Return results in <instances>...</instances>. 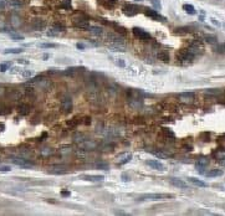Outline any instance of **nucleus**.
<instances>
[{
    "instance_id": "nucleus-19",
    "label": "nucleus",
    "mask_w": 225,
    "mask_h": 216,
    "mask_svg": "<svg viewBox=\"0 0 225 216\" xmlns=\"http://www.w3.org/2000/svg\"><path fill=\"white\" fill-rule=\"evenodd\" d=\"M108 47H109V50H111V51H116V52L126 51V45H125V43H109Z\"/></svg>"
},
{
    "instance_id": "nucleus-44",
    "label": "nucleus",
    "mask_w": 225,
    "mask_h": 216,
    "mask_svg": "<svg viewBox=\"0 0 225 216\" xmlns=\"http://www.w3.org/2000/svg\"><path fill=\"white\" fill-rule=\"evenodd\" d=\"M77 123H78L77 118H75V119L69 121V122H67V126H70V127H75V126H77Z\"/></svg>"
},
{
    "instance_id": "nucleus-57",
    "label": "nucleus",
    "mask_w": 225,
    "mask_h": 216,
    "mask_svg": "<svg viewBox=\"0 0 225 216\" xmlns=\"http://www.w3.org/2000/svg\"><path fill=\"white\" fill-rule=\"evenodd\" d=\"M48 57H50V55H48V54H44V56H42V59H44V60H47V59H48Z\"/></svg>"
},
{
    "instance_id": "nucleus-37",
    "label": "nucleus",
    "mask_w": 225,
    "mask_h": 216,
    "mask_svg": "<svg viewBox=\"0 0 225 216\" xmlns=\"http://www.w3.org/2000/svg\"><path fill=\"white\" fill-rule=\"evenodd\" d=\"M10 37L12 39V40H15V41H21L24 39L23 36H21V35H17L15 32H10Z\"/></svg>"
},
{
    "instance_id": "nucleus-28",
    "label": "nucleus",
    "mask_w": 225,
    "mask_h": 216,
    "mask_svg": "<svg viewBox=\"0 0 225 216\" xmlns=\"http://www.w3.org/2000/svg\"><path fill=\"white\" fill-rule=\"evenodd\" d=\"M9 4L14 8H21L24 5V1L23 0H9Z\"/></svg>"
},
{
    "instance_id": "nucleus-41",
    "label": "nucleus",
    "mask_w": 225,
    "mask_h": 216,
    "mask_svg": "<svg viewBox=\"0 0 225 216\" xmlns=\"http://www.w3.org/2000/svg\"><path fill=\"white\" fill-rule=\"evenodd\" d=\"M114 62H116V65L118 66V67H126V62H125V61H123V60H120V59H117L116 61H114Z\"/></svg>"
},
{
    "instance_id": "nucleus-6",
    "label": "nucleus",
    "mask_w": 225,
    "mask_h": 216,
    "mask_svg": "<svg viewBox=\"0 0 225 216\" xmlns=\"http://www.w3.org/2000/svg\"><path fill=\"white\" fill-rule=\"evenodd\" d=\"M122 11H123V14L127 15V16H134L136 14H138V12H139V8L137 5H134V4L127 3V4L123 5Z\"/></svg>"
},
{
    "instance_id": "nucleus-25",
    "label": "nucleus",
    "mask_w": 225,
    "mask_h": 216,
    "mask_svg": "<svg viewBox=\"0 0 225 216\" xmlns=\"http://www.w3.org/2000/svg\"><path fill=\"white\" fill-rule=\"evenodd\" d=\"M89 31L92 35H95V36H101V35L103 34V30L101 29V28H98V26H90Z\"/></svg>"
},
{
    "instance_id": "nucleus-34",
    "label": "nucleus",
    "mask_w": 225,
    "mask_h": 216,
    "mask_svg": "<svg viewBox=\"0 0 225 216\" xmlns=\"http://www.w3.org/2000/svg\"><path fill=\"white\" fill-rule=\"evenodd\" d=\"M195 169H197V171L199 174H201V175L205 174V166L204 165H200V164H197V163H195Z\"/></svg>"
},
{
    "instance_id": "nucleus-43",
    "label": "nucleus",
    "mask_w": 225,
    "mask_h": 216,
    "mask_svg": "<svg viewBox=\"0 0 225 216\" xmlns=\"http://www.w3.org/2000/svg\"><path fill=\"white\" fill-rule=\"evenodd\" d=\"M151 4L152 5L156 8V9H161L162 8V5H161V3L158 1V0H151Z\"/></svg>"
},
{
    "instance_id": "nucleus-16",
    "label": "nucleus",
    "mask_w": 225,
    "mask_h": 216,
    "mask_svg": "<svg viewBox=\"0 0 225 216\" xmlns=\"http://www.w3.org/2000/svg\"><path fill=\"white\" fill-rule=\"evenodd\" d=\"M83 180L86 181H92V183H98V181H102L105 179L103 175H83L82 176Z\"/></svg>"
},
{
    "instance_id": "nucleus-8",
    "label": "nucleus",
    "mask_w": 225,
    "mask_h": 216,
    "mask_svg": "<svg viewBox=\"0 0 225 216\" xmlns=\"http://www.w3.org/2000/svg\"><path fill=\"white\" fill-rule=\"evenodd\" d=\"M144 15L148 16V17H151V19H153V20H156V21H162V23L167 21L165 17L162 16L157 10H151V9H145V10H144Z\"/></svg>"
},
{
    "instance_id": "nucleus-40",
    "label": "nucleus",
    "mask_w": 225,
    "mask_h": 216,
    "mask_svg": "<svg viewBox=\"0 0 225 216\" xmlns=\"http://www.w3.org/2000/svg\"><path fill=\"white\" fill-rule=\"evenodd\" d=\"M208 163H209V160L206 159V158H199V160L197 161V164H200V165L206 166V165H208Z\"/></svg>"
},
{
    "instance_id": "nucleus-53",
    "label": "nucleus",
    "mask_w": 225,
    "mask_h": 216,
    "mask_svg": "<svg viewBox=\"0 0 225 216\" xmlns=\"http://www.w3.org/2000/svg\"><path fill=\"white\" fill-rule=\"evenodd\" d=\"M116 215H122V216H127V215H129V214L125 213V211H116Z\"/></svg>"
},
{
    "instance_id": "nucleus-22",
    "label": "nucleus",
    "mask_w": 225,
    "mask_h": 216,
    "mask_svg": "<svg viewBox=\"0 0 225 216\" xmlns=\"http://www.w3.org/2000/svg\"><path fill=\"white\" fill-rule=\"evenodd\" d=\"M101 4H102L105 8H107V9H114V8H116V5L118 4V0H102Z\"/></svg>"
},
{
    "instance_id": "nucleus-7",
    "label": "nucleus",
    "mask_w": 225,
    "mask_h": 216,
    "mask_svg": "<svg viewBox=\"0 0 225 216\" xmlns=\"http://www.w3.org/2000/svg\"><path fill=\"white\" fill-rule=\"evenodd\" d=\"M65 31V25L61 23H54L50 29V31L47 32V36H57L61 32Z\"/></svg>"
},
{
    "instance_id": "nucleus-24",
    "label": "nucleus",
    "mask_w": 225,
    "mask_h": 216,
    "mask_svg": "<svg viewBox=\"0 0 225 216\" xmlns=\"http://www.w3.org/2000/svg\"><path fill=\"white\" fill-rule=\"evenodd\" d=\"M158 59H159L161 61H163V62H169L170 56H169V54H168V51L163 50V51H161L159 54H158Z\"/></svg>"
},
{
    "instance_id": "nucleus-59",
    "label": "nucleus",
    "mask_w": 225,
    "mask_h": 216,
    "mask_svg": "<svg viewBox=\"0 0 225 216\" xmlns=\"http://www.w3.org/2000/svg\"><path fill=\"white\" fill-rule=\"evenodd\" d=\"M136 1H142V0H136Z\"/></svg>"
},
{
    "instance_id": "nucleus-17",
    "label": "nucleus",
    "mask_w": 225,
    "mask_h": 216,
    "mask_svg": "<svg viewBox=\"0 0 225 216\" xmlns=\"http://www.w3.org/2000/svg\"><path fill=\"white\" fill-rule=\"evenodd\" d=\"M45 26H46L45 20H41V19H36V20H34V23H33V29L35 31H41Z\"/></svg>"
},
{
    "instance_id": "nucleus-10",
    "label": "nucleus",
    "mask_w": 225,
    "mask_h": 216,
    "mask_svg": "<svg viewBox=\"0 0 225 216\" xmlns=\"http://www.w3.org/2000/svg\"><path fill=\"white\" fill-rule=\"evenodd\" d=\"M194 98H195L194 92H182V93L178 95V99L183 103H190Z\"/></svg>"
},
{
    "instance_id": "nucleus-56",
    "label": "nucleus",
    "mask_w": 225,
    "mask_h": 216,
    "mask_svg": "<svg viewBox=\"0 0 225 216\" xmlns=\"http://www.w3.org/2000/svg\"><path fill=\"white\" fill-rule=\"evenodd\" d=\"M185 150H187V152H192L193 150V148H192V145H185Z\"/></svg>"
},
{
    "instance_id": "nucleus-58",
    "label": "nucleus",
    "mask_w": 225,
    "mask_h": 216,
    "mask_svg": "<svg viewBox=\"0 0 225 216\" xmlns=\"http://www.w3.org/2000/svg\"><path fill=\"white\" fill-rule=\"evenodd\" d=\"M90 123H91V121H90V118L87 117V118H86V121H85V124H90Z\"/></svg>"
},
{
    "instance_id": "nucleus-5",
    "label": "nucleus",
    "mask_w": 225,
    "mask_h": 216,
    "mask_svg": "<svg viewBox=\"0 0 225 216\" xmlns=\"http://www.w3.org/2000/svg\"><path fill=\"white\" fill-rule=\"evenodd\" d=\"M132 32H133V35H134L137 39H139V40H142V41H149V40H152L151 34L147 32L143 29H141V28H133V29H132Z\"/></svg>"
},
{
    "instance_id": "nucleus-26",
    "label": "nucleus",
    "mask_w": 225,
    "mask_h": 216,
    "mask_svg": "<svg viewBox=\"0 0 225 216\" xmlns=\"http://www.w3.org/2000/svg\"><path fill=\"white\" fill-rule=\"evenodd\" d=\"M206 176H209V178H215V176H222L223 175V170L222 169H211L209 173L205 174Z\"/></svg>"
},
{
    "instance_id": "nucleus-20",
    "label": "nucleus",
    "mask_w": 225,
    "mask_h": 216,
    "mask_svg": "<svg viewBox=\"0 0 225 216\" xmlns=\"http://www.w3.org/2000/svg\"><path fill=\"white\" fill-rule=\"evenodd\" d=\"M31 112V107L28 103H21L19 106V113L20 116H28V114Z\"/></svg>"
},
{
    "instance_id": "nucleus-35",
    "label": "nucleus",
    "mask_w": 225,
    "mask_h": 216,
    "mask_svg": "<svg viewBox=\"0 0 225 216\" xmlns=\"http://www.w3.org/2000/svg\"><path fill=\"white\" fill-rule=\"evenodd\" d=\"M39 47L41 48H54V47H57L56 43H39Z\"/></svg>"
},
{
    "instance_id": "nucleus-11",
    "label": "nucleus",
    "mask_w": 225,
    "mask_h": 216,
    "mask_svg": "<svg viewBox=\"0 0 225 216\" xmlns=\"http://www.w3.org/2000/svg\"><path fill=\"white\" fill-rule=\"evenodd\" d=\"M75 28L76 29H80V30H89L90 29V23L87 19H78V20H75Z\"/></svg>"
},
{
    "instance_id": "nucleus-51",
    "label": "nucleus",
    "mask_w": 225,
    "mask_h": 216,
    "mask_svg": "<svg viewBox=\"0 0 225 216\" xmlns=\"http://www.w3.org/2000/svg\"><path fill=\"white\" fill-rule=\"evenodd\" d=\"M121 178H122V180H123V181H129V180H131V178H129V176L127 175V174H122V176H121Z\"/></svg>"
},
{
    "instance_id": "nucleus-50",
    "label": "nucleus",
    "mask_w": 225,
    "mask_h": 216,
    "mask_svg": "<svg viewBox=\"0 0 225 216\" xmlns=\"http://www.w3.org/2000/svg\"><path fill=\"white\" fill-rule=\"evenodd\" d=\"M206 93H210V95H219L220 91H215V90H206Z\"/></svg>"
},
{
    "instance_id": "nucleus-29",
    "label": "nucleus",
    "mask_w": 225,
    "mask_h": 216,
    "mask_svg": "<svg viewBox=\"0 0 225 216\" xmlns=\"http://www.w3.org/2000/svg\"><path fill=\"white\" fill-rule=\"evenodd\" d=\"M24 50L23 48H6L5 51H4V54L5 55H9V54H21Z\"/></svg>"
},
{
    "instance_id": "nucleus-4",
    "label": "nucleus",
    "mask_w": 225,
    "mask_h": 216,
    "mask_svg": "<svg viewBox=\"0 0 225 216\" xmlns=\"http://www.w3.org/2000/svg\"><path fill=\"white\" fill-rule=\"evenodd\" d=\"M10 160H11V163H14L15 165L21 166L23 169H29V168H33V166H34V163L30 161V160H28V159H25V158L12 157Z\"/></svg>"
},
{
    "instance_id": "nucleus-15",
    "label": "nucleus",
    "mask_w": 225,
    "mask_h": 216,
    "mask_svg": "<svg viewBox=\"0 0 225 216\" xmlns=\"http://www.w3.org/2000/svg\"><path fill=\"white\" fill-rule=\"evenodd\" d=\"M170 184L173 185L175 188H182V189H187L188 188V184L183 181L182 179H178V178H172L170 179Z\"/></svg>"
},
{
    "instance_id": "nucleus-39",
    "label": "nucleus",
    "mask_w": 225,
    "mask_h": 216,
    "mask_svg": "<svg viewBox=\"0 0 225 216\" xmlns=\"http://www.w3.org/2000/svg\"><path fill=\"white\" fill-rule=\"evenodd\" d=\"M96 168L97 169L108 170V164H107V163H98V164H96Z\"/></svg>"
},
{
    "instance_id": "nucleus-1",
    "label": "nucleus",
    "mask_w": 225,
    "mask_h": 216,
    "mask_svg": "<svg viewBox=\"0 0 225 216\" xmlns=\"http://www.w3.org/2000/svg\"><path fill=\"white\" fill-rule=\"evenodd\" d=\"M173 194H144V195L139 196V200L142 201H164V200H170L173 199Z\"/></svg>"
},
{
    "instance_id": "nucleus-55",
    "label": "nucleus",
    "mask_w": 225,
    "mask_h": 216,
    "mask_svg": "<svg viewBox=\"0 0 225 216\" xmlns=\"http://www.w3.org/2000/svg\"><path fill=\"white\" fill-rule=\"evenodd\" d=\"M61 195H62V196H70V195H71V193H70V191H61Z\"/></svg>"
},
{
    "instance_id": "nucleus-36",
    "label": "nucleus",
    "mask_w": 225,
    "mask_h": 216,
    "mask_svg": "<svg viewBox=\"0 0 225 216\" xmlns=\"http://www.w3.org/2000/svg\"><path fill=\"white\" fill-rule=\"evenodd\" d=\"M21 76H23L24 78H29V77H31L33 75H34V71H31V70H28V71H21Z\"/></svg>"
},
{
    "instance_id": "nucleus-38",
    "label": "nucleus",
    "mask_w": 225,
    "mask_h": 216,
    "mask_svg": "<svg viewBox=\"0 0 225 216\" xmlns=\"http://www.w3.org/2000/svg\"><path fill=\"white\" fill-rule=\"evenodd\" d=\"M153 154L156 157H158V158H163V159H167L169 155L168 154H165V153H163V152H153Z\"/></svg>"
},
{
    "instance_id": "nucleus-47",
    "label": "nucleus",
    "mask_w": 225,
    "mask_h": 216,
    "mask_svg": "<svg viewBox=\"0 0 225 216\" xmlns=\"http://www.w3.org/2000/svg\"><path fill=\"white\" fill-rule=\"evenodd\" d=\"M76 47L78 48V50H81V51H83V50L86 48V46L83 45V43H81V42H77V43H76Z\"/></svg>"
},
{
    "instance_id": "nucleus-21",
    "label": "nucleus",
    "mask_w": 225,
    "mask_h": 216,
    "mask_svg": "<svg viewBox=\"0 0 225 216\" xmlns=\"http://www.w3.org/2000/svg\"><path fill=\"white\" fill-rule=\"evenodd\" d=\"M188 181L193 184V185H195V186H199V188H206L208 186V184H206L205 181H203V180L200 179H197V178H188Z\"/></svg>"
},
{
    "instance_id": "nucleus-13",
    "label": "nucleus",
    "mask_w": 225,
    "mask_h": 216,
    "mask_svg": "<svg viewBox=\"0 0 225 216\" xmlns=\"http://www.w3.org/2000/svg\"><path fill=\"white\" fill-rule=\"evenodd\" d=\"M132 160V154L131 153H122L121 155H118V160L117 163L121 165H125L127 163H129Z\"/></svg>"
},
{
    "instance_id": "nucleus-9",
    "label": "nucleus",
    "mask_w": 225,
    "mask_h": 216,
    "mask_svg": "<svg viewBox=\"0 0 225 216\" xmlns=\"http://www.w3.org/2000/svg\"><path fill=\"white\" fill-rule=\"evenodd\" d=\"M61 109L64 111V113H70L72 111V98L71 97H69V96H66L62 98V101H61Z\"/></svg>"
},
{
    "instance_id": "nucleus-27",
    "label": "nucleus",
    "mask_w": 225,
    "mask_h": 216,
    "mask_svg": "<svg viewBox=\"0 0 225 216\" xmlns=\"http://www.w3.org/2000/svg\"><path fill=\"white\" fill-rule=\"evenodd\" d=\"M204 39L205 41L210 43V45H217L218 43V39L214 36V35H204Z\"/></svg>"
},
{
    "instance_id": "nucleus-14",
    "label": "nucleus",
    "mask_w": 225,
    "mask_h": 216,
    "mask_svg": "<svg viewBox=\"0 0 225 216\" xmlns=\"http://www.w3.org/2000/svg\"><path fill=\"white\" fill-rule=\"evenodd\" d=\"M145 164H147L148 166H151V168L154 169V170H159V171L164 170V165L158 160H147L145 161Z\"/></svg>"
},
{
    "instance_id": "nucleus-46",
    "label": "nucleus",
    "mask_w": 225,
    "mask_h": 216,
    "mask_svg": "<svg viewBox=\"0 0 225 216\" xmlns=\"http://www.w3.org/2000/svg\"><path fill=\"white\" fill-rule=\"evenodd\" d=\"M6 3H8V0H0V10H3V9H5V6H6Z\"/></svg>"
},
{
    "instance_id": "nucleus-48",
    "label": "nucleus",
    "mask_w": 225,
    "mask_h": 216,
    "mask_svg": "<svg viewBox=\"0 0 225 216\" xmlns=\"http://www.w3.org/2000/svg\"><path fill=\"white\" fill-rule=\"evenodd\" d=\"M17 63H20V65H29L30 62L28 60H25V59H20V60H17Z\"/></svg>"
},
{
    "instance_id": "nucleus-30",
    "label": "nucleus",
    "mask_w": 225,
    "mask_h": 216,
    "mask_svg": "<svg viewBox=\"0 0 225 216\" xmlns=\"http://www.w3.org/2000/svg\"><path fill=\"white\" fill-rule=\"evenodd\" d=\"M114 30H116V32H117L118 35H121V34H122V36H125V35H127V31H126V29L123 28V26L114 25Z\"/></svg>"
},
{
    "instance_id": "nucleus-33",
    "label": "nucleus",
    "mask_w": 225,
    "mask_h": 216,
    "mask_svg": "<svg viewBox=\"0 0 225 216\" xmlns=\"http://www.w3.org/2000/svg\"><path fill=\"white\" fill-rule=\"evenodd\" d=\"M76 67H69L66 71H64L62 72V75H65V76H71V75H73L75 72H76Z\"/></svg>"
},
{
    "instance_id": "nucleus-54",
    "label": "nucleus",
    "mask_w": 225,
    "mask_h": 216,
    "mask_svg": "<svg viewBox=\"0 0 225 216\" xmlns=\"http://www.w3.org/2000/svg\"><path fill=\"white\" fill-rule=\"evenodd\" d=\"M210 20H211V23H213L214 25H217V26H219V25H220V23H219V21H217V19H214V17H211Z\"/></svg>"
},
{
    "instance_id": "nucleus-18",
    "label": "nucleus",
    "mask_w": 225,
    "mask_h": 216,
    "mask_svg": "<svg viewBox=\"0 0 225 216\" xmlns=\"http://www.w3.org/2000/svg\"><path fill=\"white\" fill-rule=\"evenodd\" d=\"M108 39L111 43H125V40H123V36L118 34H109L108 35Z\"/></svg>"
},
{
    "instance_id": "nucleus-31",
    "label": "nucleus",
    "mask_w": 225,
    "mask_h": 216,
    "mask_svg": "<svg viewBox=\"0 0 225 216\" xmlns=\"http://www.w3.org/2000/svg\"><path fill=\"white\" fill-rule=\"evenodd\" d=\"M61 8L65 10H71V0H64L61 3Z\"/></svg>"
},
{
    "instance_id": "nucleus-23",
    "label": "nucleus",
    "mask_w": 225,
    "mask_h": 216,
    "mask_svg": "<svg viewBox=\"0 0 225 216\" xmlns=\"http://www.w3.org/2000/svg\"><path fill=\"white\" fill-rule=\"evenodd\" d=\"M183 10L187 12V14H189V15H195L197 14L195 8H194V5H192V4H184V5H183Z\"/></svg>"
},
{
    "instance_id": "nucleus-32",
    "label": "nucleus",
    "mask_w": 225,
    "mask_h": 216,
    "mask_svg": "<svg viewBox=\"0 0 225 216\" xmlns=\"http://www.w3.org/2000/svg\"><path fill=\"white\" fill-rule=\"evenodd\" d=\"M10 66H11L10 62H4V63H1V65H0V72H6L10 68Z\"/></svg>"
},
{
    "instance_id": "nucleus-12",
    "label": "nucleus",
    "mask_w": 225,
    "mask_h": 216,
    "mask_svg": "<svg viewBox=\"0 0 225 216\" xmlns=\"http://www.w3.org/2000/svg\"><path fill=\"white\" fill-rule=\"evenodd\" d=\"M48 171H50L51 174L60 175V174H66L69 171V169H67V166H65V165H54V166H51Z\"/></svg>"
},
{
    "instance_id": "nucleus-45",
    "label": "nucleus",
    "mask_w": 225,
    "mask_h": 216,
    "mask_svg": "<svg viewBox=\"0 0 225 216\" xmlns=\"http://www.w3.org/2000/svg\"><path fill=\"white\" fill-rule=\"evenodd\" d=\"M217 52H219V54H224V43H220V45L217 47Z\"/></svg>"
},
{
    "instance_id": "nucleus-42",
    "label": "nucleus",
    "mask_w": 225,
    "mask_h": 216,
    "mask_svg": "<svg viewBox=\"0 0 225 216\" xmlns=\"http://www.w3.org/2000/svg\"><path fill=\"white\" fill-rule=\"evenodd\" d=\"M0 171H1V173L11 171V166H9V165H1V166H0Z\"/></svg>"
},
{
    "instance_id": "nucleus-3",
    "label": "nucleus",
    "mask_w": 225,
    "mask_h": 216,
    "mask_svg": "<svg viewBox=\"0 0 225 216\" xmlns=\"http://www.w3.org/2000/svg\"><path fill=\"white\" fill-rule=\"evenodd\" d=\"M188 50L190 51L194 56H198V55H200L204 52V45H203V42L200 40H194L190 43V46H189Z\"/></svg>"
},
{
    "instance_id": "nucleus-52",
    "label": "nucleus",
    "mask_w": 225,
    "mask_h": 216,
    "mask_svg": "<svg viewBox=\"0 0 225 216\" xmlns=\"http://www.w3.org/2000/svg\"><path fill=\"white\" fill-rule=\"evenodd\" d=\"M6 107H5V104L4 103H0V114H4V113H6L5 111H4V109H5Z\"/></svg>"
},
{
    "instance_id": "nucleus-49",
    "label": "nucleus",
    "mask_w": 225,
    "mask_h": 216,
    "mask_svg": "<svg viewBox=\"0 0 225 216\" xmlns=\"http://www.w3.org/2000/svg\"><path fill=\"white\" fill-rule=\"evenodd\" d=\"M20 68H17V67H12V68H10V73H21V71H19Z\"/></svg>"
},
{
    "instance_id": "nucleus-2",
    "label": "nucleus",
    "mask_w": 225,
    "mask_h": 216,
    "mask_svg": "<svg viewBox=\"0 0 225 216\" xmlns=\"http://www.w3.org/2000/svg\"><path fill=\"white\" fill-rule=\"evenodd\" d=\"M194 56L190 51L188 50V48H183V50H180L178 54H177V60L179 61V62H182V63H189V62H192V61L194 60Z\"/></svg>"
}]
</instances>
